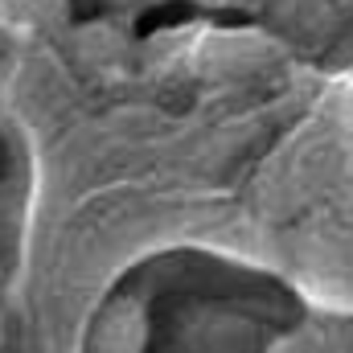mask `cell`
Here are the masks:
<instances>
[{"label": "cell", "instance_id": "obj_1", "mask_svg": "<svg viewBox=\"0 0 353 353\" xmlns=\"http://www.w3.org/2000/svg\"><path fill=\"white\" fill-rule=\"evenodd\" d=\"M259 8L263 25L283 46L321 50L350 25L353 0H259Z\"/></svg>", "mask_w": 353, "mask_h": 353}, {"label": "cell", "instance_id": "obj_2", "mask_svg": "<svg viewBox=\"0 0 353 353\" xmlns=\"http://www.w3.org/2000/svg\"><path fill=\"white\" fill-rule=\"evenodd\" d=\"M279 46L283 41L267 25L263 29H214L197 41L193 58H197V70L210 79H243V74L267 70Z\"/></svg>", "mask_w": 353, "mask_h": 353}, {"label": "cell", "instance_id": "obj_3", "mask_svg": "<svg viewBox=\"0 0 353 353\" xmlns=\"http://www.w3.org/2000/svg\"><path fill=\"white\" fill-rule=\"evenodd\" d=\"M66 21L70 0H0V33L8 37H50Z\"/></svg>", "mask_w": 353, "mask_h": 353}, {"label": "cell", "instance_id": "obj_4", "mask_svg": "<svg viewBox=\"0 0 353 353\" xmlns=\"http://www.w3.org/2000/svg\"><path fill=\"white\" fill-rule=\"evenodd\" d=\"M8 337H12V304H8L4 283H0V350L8 345Z\"/></svg>", "mask_w": 353, "mask_h": 353}, {"label": "cell", "instance_id": "obj_5", "mask_svg": "<svg viewBox=\"0 0 353 353\" xmlns=\"http://www.w3.org/2000/svg\"><path fill=\"white\" fill-rule=\"evenodd\" d=\"M103 4H111V8H136V4H144V0H103Z\"/></svg>", "mask_w": 353, "mask_h": 353}, {"label": "cell", "instance_id": "obj_6", "mask_svg": "<svg viewBox=\"0 0 353 353\" xmlns=\"http://www.w3.org/2000/svg\"><path fill=\"white\" fill-rule=\"evenodd\" d=\"M201 4H239V0H201Z\"/></svg>", "mask_w": 353, "mask_h": 353}, {"label": "cell", "instance_id": "obj_7", "mask_svg": "<svg viewBox=\"0 0 353 353\" xmlns=\"http://www.w3.org/2000/svg\"><path fill=\"white\" fill-rule=\"evenodd\" d=\"M0 243H4V210H0Z\"/></svg>", "mask_w": 353, "mask_h": 353}]
</instances>
